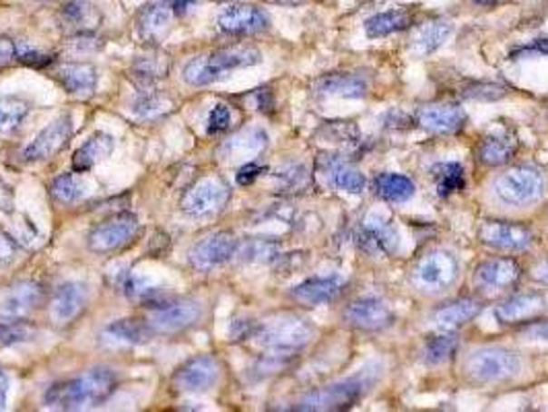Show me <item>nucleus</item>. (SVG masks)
I'll list each match as a JSON object with an SVG mask.
<instances>
[{
	"label": "nucleus",
	"instance_id": "obj_1",
	"mask_svg": "<svg viewBox=\"0 0 548 412\" xmlns=\"http://www.w3.org/2000/svg\"><path fill=\"white\" fill-rule=\"evenodd\" d=\"M116 386V371L105 365H97L77 378L52 386L50 392L45 394V404L60 410L93 408L108 400Z\"/></svg>",
	"mask_w": 548,
	"mask_h": 412
},
{
	"label": "nucleus",
	"instance_id": "obj_2",
	"mask_svg": "<svg viewBox=\"0 0 548 412\" xmlns=\"http://www.w3.org/2000/svg\"><path fill=\"white\" fill-rule=\"evenodd\" d=\"M262 63V54L250 45H231L210 52L207 56L192 58L184 66V81L192 87H204L225 79L227 73L238 68L256 66Z\"/></svg>",
	"mask_w": 548,
	"mask_h": 412
},
{
	"label": "nucleus",
	"instance_id": "obj_3",
	"mask_svg": "<svg viewBox=\"0 0 548 412\" xmlns=\"http://www.w3.org/2000/svg\"><path fill=\"white\" fill-rule=\"evenodd\" d=\"M382 368L377 363H369L367 368L355 373L353 378L340 379L337 384L324 386L319 390L303 396L297 404V410H340L353 407L359 402L365 394L371 390V386L377 384Z\"/></svg>",
	"mask_w": 548,
	"mask_h": 412
},
{
	"label": "nucleus",
	"instance_id": "obj_4",
	"mask_svg": "<svg viewBox=\"0 0 548 412\" xmlns=\"http://www.w3.org/2000/svg\"><path fill=\"white\" fill-rule=\"evenodd\" d=\"M254 338L269 353L291 357L297 350L309 345L314 338V326L308 319L297 316H279L258 326Z\"/></svg>",
	"mask_w": 548,
	"mask_h": 412
},
{
	"label": "nucleus",
	"instance_id": "obj_5",
	"mask_svg": "<svg viewBox=\"0 0 548 412\" xmlns=\"http://www.w3.org/2000/svg\"><path fill=\"white\" fill-rule=\"evenodd\" d=\"M522 369V361L514 350L504 347L476 348L464 361V371L472 381L478 384H494L515 378Z\"/></svg>",
	"mask_w": 548,
	"mask_h": 412
},
{
	"label": "nucleus",
	"instance_id": "obj_6",
	"mask_svg": "<svg viewBox=\"0 0 548 412\" xmlns=\"http://www.w3.org/2000/svg\"><path fill=\"white\" fill-rule=\"evenodd\" d=\"M460 277V262L450 250H431L410 272L413 285L423 293H444Z\"/></svg>",
	"mask_w": 548,
	"mask_h": 412
},
{
	"label": "nucleus",
	"instance_id": "obj_7",
	"mask_svg": "<svg viewBox=\"0 0 548 412\" xmlns=\"http://www.w3.org/2000/svg\"><path fill=\"white\" fill-rule=\"evenodd\" d=\"M544 178L536 167L520 165L499 175L493 184V192L504 204L526 206L538 202L544 194Z\"/></svg>",
	"mask_w": 548,
	"mask_h": 412
},
{
	"label": "nucleus",
	"instance_id": "obj_8",
	"mask_svg": "<svg viewBox=\"0 0 548 412\" xmlns=\"http://www.w3.org/2000/svg\"><path fill=\"white\" fill-rule=\"evenodd\" d=\"M231 198V188L219 175H207L186 190L181 196V212L192 219L215 217L225 209Z\"/></svg>",
	"mask_w": 548,
	"mask_h": 412
},
{
	"label": "nucleus",
	"instance_id": "obj_9",
	"mask_svg": "<svg viewBox=\"0 0 548 412\" xmlns=\"http://www.w3.org/2000/svg\"><path fill=\"white\" fill-rule=\"evenodd\" d=\"M147 324L159 334H176L202 319V305L196 299H163L149 305Z\"/></svg>",
	"mask_w": 548,
	"mask_h": 412
},
{
	"label": "nucleus",
	"instance_id": "obj_10",
	"mask_svg": "<svg viewBox=\"0 0 548 412\" xmlns=\"http://www.w3.org/2000/svg\"><path fill=\"white\" fill-rule=\"evenodd\" d=\"M136 235H139V221L131 212H122L91 229L87 246L93 254H112L131 243Z\"/></svg>",
	"mask_w": 548,
	"mask_h": 412
},
{
	"label": "nucleus",
	"instance_id": "obj_11",
	"mask_svg": "<svg viewBox=\"0 0 548 412\" xmlns=\"http://www.w3.org/2000/svg\"><path fill=\"white\" fill-rule=\"evenodd\" d=\"M357 246L369 256H394L400 248V235L384 215L371 212L357 229Z\"/></svg>",
	"mask_w": 548,
	"mask_h": 412
},
{
	"label": "nucleus",
	"instance_id": "obj_12",
	"mask_svg": "<svg viewBox=\"0 0 548 412\" xmlns=\"http://www.w3.org/2000/svg\"><path fill=\"white\" fill-rule=\"evenodd\" d=\"M240 241L230 231H215L204 235L201 241H196L192 250H190V264L196 270L209 272L212 269H219L231 260L238 254Z\"/></svg>",
	"mask_w": 548,
	"mask_h": 412
},
{
	"label": "nucleus",
	"instance_id": "obj_13",
	"mask_svg": "<svg viewBox=\"0 0 548 412\" xmlns=\"http://www.w3.org/2000/svg\"><path fill=\"white\" fill-rule=\"evenodd\" d=\"M220 365L215 357L198 355L186 361L173 376V384L184 394H202L217 386Z\"/></svg>",
	"mask_w": 548,
	"mask_h": 412
},
{
	"label": "nucleus",
	"instance_id": "obj_14",
	"mask_svg": "<svg viewBox=\"0 0 548 412\" xmlns=\"http://www.w3.org/2000/svg\"><path fill=\"white\" fill-rule=\"evenodd\" d=\"M342 319L357 330L363 332H379L394 324V311L390 305L376 297H365L348 303L342 311Z\"/></svg>",
	"mask_w": 548,
	"mask_h": 412
},
{
	"label": "nucleus",
	"instance_id": "obj_15",
	"mask_svg": "<svg viewBox=\"0 0 548 412\" xmlns=\"http://www.w3.org/2000/svg\"><path fill=\"white\" fill-rule=\"evenodd\" d=\"M73 136V120L71 116H60L44 128L42 132H37L35 139L27 144L23 151V159L25 162H48V159L56 157L63 151L68 141Z\"/></svg>",
	"mask_w": 548,
	"mask_h": 412
},
{
	"label": "nucleus",
	"instance_id": "obj_16",
	"mask_svg": "<svg viewBox=\"0 0 548 412\" xmlns=\"http://www.w3.org/2000/svg\"><path fill=\"white\" fill-rule=\"evenodd\" d=\"M478 240L484 246L494 250H507V251H520L526 250L534 235L528 227L520 223H509V221H484L478 227Z\"/></svg>",
	"mask_w": 548,
	"mask_h": 412
},
{
	"label": "nucleus",
	"instance_id": "obj_17",
	"mask_svg": "<svg viewBox=\"0 0 548 412\" xmlns=\"http://www.w3.org/2000/svg\"><path fill=\"white\" fill-rule=\"evenodd\" d=\"M416 124L433 134H455L466 126L468 116L455 103H433L423 105L416 112Z\"/></svg>",
	"mask_w": 548,
	"mask_h": 412
},
{
	"label": "nucleus",
	"instance_id": "obj_18",
	"mask_svg": "<svg viewBox=\"0 0 548 412\" xmlns=\"http://www.w3.org/2000/svg\"><path fill=\"white\" fill-rule=\"evenodd\" d=\"M42 301L44 289L35 280H19L0 297V316L25 318L40 308Z\"/></svg>",
	"mask_w": 548,
	"mask_h": 412
},
{
	"label": "nucleus",
	"instance_id": "obj_19",
	"mask_svg": "<svg viewBox=\"0 0 548 412\" xmlns=\"http://www.w3.org/2000/svg\"><path fill=\"white\" fill-rule=\"evenodd\" d=\"M318 170L322 173V178L328 181V186L342 190V192L361 194L365 190V184H367V181H365V175L338 155L319 157Z\"/></svg>",
	"mask_w": 548,
	"mask_h": 412
},
{
	"label": "nucleus",
	"instance_id": "obj_20",
	"mask_svg": "<svg viewBox=\"0 0 548 412\" xmlns=\"http://www.w3.org/2000/svg\"><path fill=\"white\" fill-rule=\"evenodd\" d=\"M269 17L266 13L256 9L252 5H235L220 13L219 27L220 32L230 35H254L269 29Z\"/></svg>",
	"mask_w": 548,
	"mask_h": 412
},
{
	"label": "nucleus",
	"instance_id": "obj_21",
	"mask_svg": "<svg viewBox=\"0 0 548 412\" xmlns=\"http://www.w3.org/2000/svg\"><path fill=\"white\" fill-rule=\"evenodd\" d=\"M87 303V287L77 280H66L50 299V316L56 324H68L81 314Z\"/></svg>",
	"mask_w": 548,
	"mask_h": 412
},
{
	"label": "nucleus",
	"instance_id": "obj_22",
	"mask_svg": "<svg viewBox=\"0 0 548 412\" xmlns=\"http://www.w3.org/2000/svg\"><path fill=\"white\" fill-rule=\"evenodd\" d=\"M520 280V264L512 258H494L483 262L475 272L476 287L484 291H507Z\"/></svg>",
	"mask_w": 548,
	"mask_h": 412
},
{
	"label": "nucleus",
	"instance_id": "obj_23",
	"mask_svg": "<svg viewBox=\"0 0 548 412\" xmlns=\"http://www.w3.org/2000/svg\"><path fill=\"white\" fill-rule=\"evenodd\" d=\"M345 289V280L340 277H314L299 282L291 289V297L306 308H316V305L330 303L337 299Z\"/></svg>",
	"mask_w": 548,
	"mask_h": 412
},
{
	"label": "nucleus",
	"instance_id": "obj_24",
	"mask_svg": "<svg viewBox=\"0 0 548 412\" xmlns=\"http://www.w3.org/2000/svg\"><path fill=\"white\" fill-rule=\"evenodd\" d=\"M546 308V299L540 293H524L501 303L499 308L494 309V318H497L501 324L512 326L528 322V319H536L538 316L544 314Z\"/></svg>",
	"mask_w": 548,
	"mask_h": 412
},
{
	"label": "nucleus",
	"instance_id": "obj_25",
	"mask_svg": "<svg viewBox=\"0 0 548 412\" xmlns=\"http://www.w3.org/2000/svg\"><path fill=\"white\" fill-rule=\"evenodd\" d=\"M171 0H151L139 15V34L147 42H161L171 27Z\"/></svg>",
	"mask_w": 548,
	"mask_h": 412
},
{
	"label": "nucleus",
	"instance_id": "obj_26",
	"mask_svg": "<svg viewBox=\"0 0 548 412\" xmlns=\"http://www.w3.org/2000/svg\"><path fill=\"white\" fill-rule=\"evenodd\" d=\"M515 151L517 136L509 131H497L481 141L476 149V157L486 167H501L512 162Z\"/></svg>",
	"mask_w": 548,
	"mask_h": 412
},
{
	"label": "nucleus",
	"instance_id": "obj_27",
	"mask_svg": "<svg viewBox=\"0 0 548 412\" xmlns=\"http://www.w3.org/2000/svg\"><path fill=\"white\" fill-rule=\"evenodd\" d=\"M58 81L68 95L91 97L97 87V68L87 63H73L58 68Z\"/></svg>",
	"mask_w": 548,
	"mask_h": 412
},
{
	"label": "nucleus",
	"instance_id": "obj_28",
	"mask_svg": "<svg viewBox=\"0 0 548 412\" xmlns=\"http://www.w3.org/2000/svg\"><path fill=\"white\" fill-rule=\"evenodd\" d=\"M316 93L324 97L361 99L367 95V83L357 74H347V73L326 74L316 83Z\"/></svg>",
	"mask_w": 548,
	"mask_h": 412
},
{
	"label": "nucleus",
	"instance_id": "obj_29",
	"mask_svg": "<svg viewBox=\"0 0 548 412\" xmlns=\"http://www.w3.org/2000/svg\"><path fill=\"white\" fill-rule=\"evenodd\" d=\"M483 305L476 299H455L452 303L441 305L439 309H435L433 314V322L439 328V330L445 332H454L458 330L460 326L468 324L470 319H475L481 311Z\"/></svg>",
	"mask_w": 548,
	"mask_h": 412
},
{
	"label": "nucleus",
	"instance_id": "obj_30",
	"mask_svg": "<svg viewBox=\"0 0 548 412\" xmlns=\"http://www.w3.org/2000/svg\"><path fill=\"white\" fill-rule=\"evenodd\" d=\"M266 144H269V136H266L264 131H260V128H248V131H241L233 139L227 141L220 147V155L230 159V162H235V159H254L266 149Z\"/></svg>",
	"mask_w": 548,
	"mask_h": 412
},
{
	"label": "nucleus",
	"instance_id": "obj_31",
	"mask_svg": "<svg viewBox=\"0 0 548 412\" xmlns=\"http://www.w3.org/2000/svg\"><path fill=\"white\" fill-rule=\"evenodd\" d=\"M113 151V139L108 132H95L89 136L87 142L73 155V170L77 173H85L93 170L97 163L108 159Z\"/></svg>",
	"mask_w": 548,
	"mask_h": 412
},
{
	"label": "nucleus",
	"instance_id": "obj_32",
	"mask_svg": "<svg viewBox=\"0 0 548 412\" xmlns=\"http://www.w3.org/2000/svg\"><path fill=\"white\" fill-rule=\"evenodd\" d=\"M452 32L454 25L445 19L425 23L423 27H418V32L413 37V52L416 56H431L433 52H437L445 44Z\"/></svg>",
	"mask_w": 548,
	"mask_h": 412
},
{
	"label": "nucleus",
	"instance_id": "obj_33",
	"mask_svg": "<svg viewBox=\"0 0 548 412\" xmlns=\"http://www.w3.org/2000/svg\"><path fill=\"white\" fill-rule=\"evenodd\" d=\"M376 194L387 202H406L415 196V181L400 173H379L373 180Z\"/></svg>",
	"mask_w": 548,
	"mask_h": 412
},
{
	"label": "nucleus",
	"instance_id": "obj_34",
	"mask_svg": "<svg viewBox=\"0 0 548 412\" xmlns=\"http://www.w3.org/2000/svg\"><path fill=\"white\" fill-rule=\"evenodd\" d=\"M151 332H153L151 326L147 322H141V319H118V322L105 328L103 337L105 340L116 342V345L134 347L147 340Z\"/></svg>",
	"mask_w": 548,
	"mask_h": 412
},
{
	"label": "nucleus",
	"instance_id": "obj_35",
	"mask_svg": "<svg viewBox=\"0 0 548 412\" xmlns=\"http://www.w3.org/2000/svg\"><path fill=\"white\" fill-rule=\"evenodd\" d=\"M410 25V17L406 11H386L373 15L371 19L365 21V34L367 37H386L396 32H402Z\"/></svg>",
	"mask_w": 548,
	"mask_h": 412
},
{
	"label": "nucleus",
	"instance_id": "obj_36",
	"mask_svg": "<svg viewBox=\"0 0 548 412\" xmlns=\"http://www.w3.org/2000/svg\"><path fill=\"white\" fill-rule=\"evenodd\" d=\"M431 178L435 180L439 196H450L454 192H460L466 186V175H464V167L460 163H437L431 167Z\"/></svg>",
	"mask_w": 548,
	"mask_h": 412
},
{
	"label": "nucleus",
	"instance_id": "obj_37",
	"mask_svg": "<svg viewBox=\"0 0 548 412\" xmlns=\"http://www.w3.org/2000/svg\"><path fill=\"white\" fill-rule=\"evenodd\" d=\"M32 103L19 95H0V132H13L27 118Z\"/></svg>",
	"mask_w": 548,
	"mask_h": 412
},
{
	"label": "nucleus",
	"instance_id": "obj_38",
	"mask_svg": "<svg viewBox=\"0 0 548 412\" xmlns=\"http://www.w3.org/2000/svg\"><path fill=\"white\" fill-rule=\"evenodd\" d=\"M60 17H63L66 29H73L77 34H85L97 21L93 5H89L87 0H71V3H66Z\"/></svg>",
	"mask_w": 548,
	"mask_h": 412
},
{
	"label": "nucleus",
	"instance_id": "obj_39",
	"mask_svg": "<svg viewBox=\"0 0 548 412\" xmlns=\"http://www.w3.org/2000/svg\"><path fill=\"white\" fill-rule=\"evenodd\" d=\"M173 110V102L159 93H144L136 99L132 105V113L139 120H157Z\"/></svg>",
	"mask_w": 548,
	"mask_h": 412
},
{
	"label": "nucleus",
	"instance_id": "obj_40",
	"mask_svg": "<svg viewBox=\"0 0 548 412\" xmlns=\"http://www.w3.org/2000/svg\"><path fill=\"white\" fill-rule=\"evenodd\" d=\"M458 345H460V340L452 332L431 338L423 348L425 363H427V365L445 363L447 358H452V355L455 353V350H458Z\"/></svg>",
	"mask_w": 548,
	"mask_h": 412
},
{
	"label": "nucleus",
	"instance_id": "obj_41",
	"mask_svg": "<svg viewBox=\"0 0 548 412\" xmlns=\"http://www.w3.org/2000/svg\"><path fill=\"white\" fill-rule=\"evenodd\" d=\"M32 337L34 328L23 322V318H0V347L19 345V342H27Z\"/></svg>",
	"mask_w": 548,
	"mask_h": 412
},
{
	"label": "nucleus",
	"instance_id": "obj_42",
	"mask_svg": "<svg viewBox=\"0 0 548 412\" xmlns=\"http://www.w3.org/2000/svg\"><path fill=\"white\" fill-rule=\"evenodd\" d=\"M83 194H85V190L73 173H63L52 181V198L60 204L77 202Z\"/></svg>",
	"mask_w": 548,
	"mask_h": 412
},
{
	"label": "nucleus",
	"instance_id": "obj_43",
	"mask_svg": "<svg viewBox=\"0 0 548 412\" xmlns=\"http://www.w3.org/2000/svg\"><path fill=\"white\" fill-rule=\"evenodd\" d=\"M279 190H299L308 184V172L303 165H285L274 173Z\"/></svg>",
	"mask_w": 548,
	"mask_h": 412
},
{
	"label": "nucleus",
	"instance_id": "obj_44",
	"mask_svg": "<svg viewBox=\"0 0 548 412\" xmlns=\"http://www.w3.org/2000/svg\"><path fill=\"white\" fill-rule=\"evenodd\" d=\"M167 68H170V64H167L165 56L163 58L161 56H149V58L136 60L132 71L142 81H153V79H159V76H165Z\"/></svg>",
	"mask_w": 548,
	"mask_h": 412
},
{
	"label": "nucleus",
	"instance_id": "obj_45",
	"mask_svg": "<svg viewBox=\"0 0 548 412\" xmlns=\"http://www.w3.org/2000/svg\"><path fill=\"white\" fill-rule=\"evenodd\" d=\"M231 110L230 105L225 103H217L215 108L210 110L209 113V120H207V132L209 134H219V132H225L227 128L231 126Z\"/></svg>",
	"mask_w": 548,
	"mask_h": 412
},
{
	"label": "nucleus",
	"instance_id": "obj_46",
	"mask_svg": "<svg viewBox=\"0 0 548 412\" xmlns=\"http://www.w3.org/2000/svg\"><path fill=\"white\" fill-rule=\"evenodd\" d=\"M507 93V89L504 85H497V83H483V85H475L464 89V97L466 99H484V102H491V99H499Z\"/></svg>",
	"mask_w": 548,
	"mask_h": 412
},
{
	"label": "nucleus",
	"instance_id": "obj_47",
	"mask_svg": "<svg viewBox=\"0 0 548 412\" xmlns=\"http://www.w3.org/2000/svg\"><path fill=\"white\" fill-rule=\"evenodd\" d=\"M530 56H548V40H534L524 48H517L512 52L514 60L530 58Z\"/></svg>",
	"mask_w": 548,
	"mask_h": 412
},
{
	"label": "nucleus",
	"instance_id": "obj_48",
	"mask_svg": "<svg viewBox=\"0 0 548 412\" xmlns=\"http://www.w3.org/2000/svg\"><path fill=\"white\" fill-rule=\"evenodd\" d=\"M266 170L264 167H260L258 163H254V162H248L246 165H241L240 167V172H238V184L240 186H250V184H254V181L260 178V173H264Z\"/></svg>",
	"mask_w": 548,
	"mask_h": 412
},
{
	"label": "nucleus",
	"instance_id": "obj_49",
	"mask_svg": "<svg viewBox=\"0 0 548 412\" xmlns=\"http://www.w3.org/2000/svg\"><path fill=\"white\" fill-rule=\"evenodd\" d=\"M15 254H17V246L15 241L0 231V269L9 266L15 260Z\"/></svg>",
	"mask_w": 548,
	"mask_h": 412
},
{
	"label": "nucleus",
	"instance_id": "obj_50",
	"mask_svg": "<svg viewBox=\"0 0 548 412\" xmlns=\"http://www.w3.org/2000/svg\"><path fill=\"white\" fill-rule=\"evenodd\" d=\"M15 211V192L9 181H6L3 175H0V212H6L11 215Z\"/></svg>",
	"mask_w": 548,
	"mask_h": 412
},
{
	"label": "nucleus",
	"instance_id": "obj_51",
	"mask_svg": "<svg viewBox=\"0 0 548 412\" xmlns=\"http://www.w3.org/2000/svg\"><path fill=\"white\" fill-rule=\"evenodd\" d=\"M522 337L532 342H548V322H534L530 324Z\"/></svg>",
	"mask_w": 548,
	"mask_h": 412
},
{
	"label": "nucleus",
	"instance_id": "obj_52",
	"mask_svg": "<svg viewBox=\"0 0 548 412\" xmlns=\"http://www.w3.org/2000/svg\"><path fill=\"white\" fill-rule=\"evenodd\" d=\"M19 44L9 40V37H0V66L9 64L11 60L17 58Z\"/></svg>",
	"mask_w": 548,
	"mask_h": 412
},
{
	"label": "nucleus",
	"instance_id": "obj_53",
	"mask_svg": "<svg viewBox=\"0 0 548 412\" xmlns=\"http://www.w3.org/2000/svg\"><path fill=\"white\" fill-rule=\"evenodd\" d=\"M530 277L534 279L536 282H540V285L548 287V258H544V260H540V262H536L534 266H532Z\"/></svg>",
	"mask_w": 548,
	"mask_h": 412
},
{
	"label": "nucleus",
	"instance_id": "obj_54",
	"mask_svg": "<svg viewBox=\"0 0 548 412\" xmlns=\"http://www.w3.org/2000/svg\"><path fill=\"white\" fill-rule=\"evenodd\" d=\"M6 398H9V379L0 371V410L6 407Z\"/></svg>",
	"mask_w": 548,
	"mask_h": 412
},
{
	"label": "nucleus",
	"instance_id": "obj_55",
	"mask_svg": "<svg viewBox=\"0 0 548 412\" xmlns=\"http://www.w3.org/2000/svg\"><path fill=\"white\" fill-rule=\"evenodd\" d=\"M196 0H171V6H173V13H186L190 9V5H194Z\"/></svg>",
	"mask_w": 548,
	"mask_h": 412
},
{
	"label": "nucleus",
	"instance_id": "obj_56",
	"mask_svg": "<svg viewBox=\"0 0 548 412\" xmlns=\"http://www.w3.org/2000/svg\"><path fill=\"white\" fill-rule=\"evenodd\" d=\"M476 5H483V6H493V5H499L504 3V0H475Z\"/></svg>",
	"mask_w": 548,
	"mask_h": 412
},
{
	"label": "nucleus",
	"instance_id": "obj_57",
	"mask_svg": "<svg viewBox=\"0 0 548 412\" xmlns=\"http://www.w3.org/2000/svg\"><path fill=\"white\" fill-rule=\"evenodd\" d=\"M270 3H277V5H289V6H293V5H299L301 0H270Z\"/></svg>",
	"mask_w": 548,
	"mask_h": 412
},
{
	"label": "nucleus",
	"instance_id": "obj_58",
	"mask_svg": "<svg viewBox=\"0 0 548 412\" xmlns=\"http://www.w3.org/2000/svg\"><path fill=\"white\" fill-rule=\"evenodd\" d=\"M44 3H45V0H44Z\"/></svg>",
	"mask_w": 548,
	"mask_h": 412
}]
</instances>
